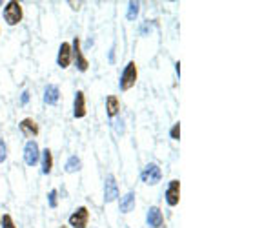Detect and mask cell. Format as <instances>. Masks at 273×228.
<instances>
[{
  "instance_id": "cell-1",
  "label": "cell",
  "mask_w": 273,
  "mask_h": 228,
  "mask_svg": "<svg viewBox=\"0 0 273 228\" xmlns=\"http://www.w3.org/2000/svg\"><path fill=\"white\" fill-rule=\"evenodd\" d=\"M136 75H138V73H136V64L131 61V62H128V66L124 68L122 75H120V83H118L120 90L122 91L131 90L136 83Z\"/></svg>"
},
{
  "instance_id": "cell-2",
  "label": "cell",
  "mask_w": 273,
  "mask_h": 228,
  "mask_svg": "<svg viewBox=\"0 0 273 228\" xmlns=\"http://www.w3.org/2000/svg\"><path fill=\"white\" fill-rule=\"evenodd\" d=\"M4 21L9 26H17L22 21V6L19 2H15V0L7 2L6 7H4Z\"/></svg>"
},
{
  "instance_id": "cell-3",
  "label": "cell",
  "mask_w": 273,
  "mask_h": 228,
  "mask_svg": "<svg viewBox=\"0 0 273 228\" xmlns=\"http://www.w3.org/2000/svg\"><path fill=\"white\" fill-rule=\"evenodd\" d=\"M140 179H142L146 185L155 187V185H158L160 179H162V172H160V168H158L155 163H150V165L142 170V173H140Z\"/></svg>"
},
{
  "instance_id": "cell-4",
  "label": "cell",
  "mask_w": 273,
  "mask_h": 228,
  "mask_svg": "<svg viewBox=\"0 0 273 228\" xmlns=\"http://www.w3.org/2000/svg\"><path fill=\"white\" fill-rule=\"evenodd\" d=\"M89 221V212L86 207L77 208L73 214L69 215V225L73 228H86Z\"/></svg>"
},
{
  "instance_id": "cell-5",
  "label": "cell",
  "mask_w": 273,
  "mask_h": 228,
  "mask_svg": "<svg viewBox=\"0 0 273 228\" xmlns=\"http://www.w3.org/2000/svg\"><path fill=\"white\" fill-rule=\"evenodd\" d=\"M40 159V150H39V145L35 141H27L26 148H24V161H26L27 166H35Z\"/></svg>"
},
{
  "instance_id": "cell-6",
  "label": "cell",
  "mask_w": 273,
  "mask_h": 228,
  "mask_svg": "<svg viewBox=\"0 0 273 228\" xmlns=\"http://www.w3.org/2000/svg\"><path fill=\"white\" fill-rule=\"evenodd\" d=\"M117 197H118V187H117L115 177L109 173V175H106V181H104V201L113 203Z\"/></svg>"
},
{
  "instance_id": "cell-7",
  "label": "cell",
  "mask_w": 273,
  "mask_h": 228,
  "mask_svg": "<svg viewBox=\"0 0 273 228\" xmlns=\"http://www.w3.org/2000/svg\"><path fill=\"white\" fill-rule=\"evenodd\" d=\"M178 201H180V181L173 179L170 183L168 190H166V203L170 207H177Z\"/></svg>"
},
{
  "instance_id": "cell-8",
  "label": "cell",
  "mask_w": 273,
  "mask_h": 228,
  "mask_svg": "<svg viewBox=\"0 0 273 228\" xmlns=\"http://www.w3.org/2000/svg\"><path fill=\"white\" fill-rule=\"evenodd\" d=\"M71 62V44L69 42H62L58 48V57H57V64L62 69H66Z\"/></svg>"
},
{
  "instance_id": "cell-9",
  "label": "cell",
  "mask_w": 273,
  "mask_h": 228,
  "mask_svg": "<svg viewBox=\"0 0 273 228\" xmlns=\"http://www.w3.org/2000/svg\"><path fill=\"white\" fill-rule=\"evenodd\" d=\"M71 53L75 55L77 59V68L80 69V71H86L89 66V62L84 59V55H82V51H80V39L78 37H75V41H73V44H71Z\"/></svg>"
},
{
  "instance_id": "cell-10",
  "label": "cell",
  "mask_w": 273,
  "mask_h": 228,
  "mask_svg": "<svg viewBox=\"0 0 273 228\" xmlns=\"http://www.w3.org/2000/svg\"><path fill=\"white\" fill-rule=\"evenodd\" d=\"M73 115L77 119H82L86 115V97H84V91H77L75 101H73Z\"/></svg>"
},
{
  "instance_id": "cell-11",
  "label": "cell",
  "mask_w": 273,
  "mask_h": 228,
  "mask_svg": "<svg viewBox=\"0 0 273 228\" xmlns=\"http://www.w3.org/2000/svg\"><path fill=\"white\" fill-rule=\"evenodd\" d=\"M146 221L148 225L153 228H160L164 225V217H162V212L158 210V207H151L148 210V215H146Z\"/></svg>"
},
{
  "instance_id": "cell-12",
  "label": "cell",
  "mask_w": 273,
  "mask_h": 228,
  "mask_svg": "<svg viewBox=\"0 0 273 228\" xmlns=\"http://www.w3.org/2000/svg\"><path fill=\"white\" fill-rule=\"evenodd\" d=\"M60 97V91L55 84H48L46 90H44V103L46 104H57Z\"/></svg>"
},
{
  "instance_id": "cell-13",
  "label": "cell",
  "mask_w": 273,
  "mask_h": 228,
  "mask_svg": "<svg viewBox=\"0 0 273 228\" xmlns=\"http://www.w3.org/2000/svg\"><path fill=\"white\" fill-rule=\"evenodd\" d=\"M40 155H42V173L48 175V173H51V168H53V153H51L49 148H46Z\"/></svg>"
},
{
  "instance_id": "cell-14",
  "label": "cell",
  "mask_w": 273,
  "mask_h": 228,
  "mask_svg": "<svg viewBox=\"0 0 273 228\" xmlns=\"http://www.w3.org/2000/svg\"><path fill=\"white\" fill-rule=\"evenodd\" d=\"M133 208H135V194H133V192H128V194L120 199V212H122V214H128Z\"/></svg>"
},
{
  "instance_id": "cell-15",
  "label": "cell",
  "mask_w": 273,
  "mask_h": 228,
  "mask_svg": "<svg viewBox=\"0 0 273 228\" xmlns=\"http://www.w3.org/2000/svg\"><path fill=\"white\" fill-rule=\"evenodd\" d=\"M20 130L26 135H39V124L35 123L33 119H24V121H20Z\"/></svg>"
},
{
  "instance_id": "cell-16",
  "label": "cell",
  "mask_w": 273,
  "mask_h": 228,
  "mask_svg": "<svg viewBox=\"0 0 273 228\" xmlns=\"http://www.w3.org/2000/svg\"><path fill=\"white\" fill-rule=\"evenodd\" d=\"M106 110H108L109 117H115L117 113H118L120 104H118V99H117L115 95H109V97L106 99Z\"/></svg>"
},
{
  "instance_id": "cell-17",
  "label": "cell",
  "mask_w": 273,
  "mask_h": 228,
  "mask_svg": "<svg viewBox=\"0 0 273 228\" xmlns=\"http://www.w3.org/2000/svg\"><path fill=\"white\" fill-rule=\"evenodd\" d=\"M80 170V159L77 157V155H73V157H69L68 163H66V172L68 173H75Z\"/></svg>"
},
{
  "instance_id": "cell-18",
  "label": "cell",
  "mask_w": 273,
  "mask_h": 228,
  "mask_svg": "<svg viewBox=\"0 0 273 228\" xmlns=\"http://www.w3.org/2000/svg\"><path fill=\"white\" fill-rule=\"evenodd\" d=\"M138 9H140V4L138 2H130V7H128V21H135L138 17Z\"/></svg>"
},
{
  "instance_id": "cell-19",
  "label": "cell",
  "mask_w": 273,
  "mask_h": 228,
  "mask_svg": "<svg viewBox=\"0 0 273 228\" xmlns=\"http://www.w3.org/2000/svg\"><path fill=\"white\" fill-rule=\"evenodd\" d=\"M0 223H2V228H17L15 227L13 219H11V215L6 214L4 217H0Z\"/></svg>"
},
{
  "instance_id": "cell-20",
  "label": "cell",
  "mask_w": 273,
  "mask_h": 228,
  "mask_svg": "<svg viewBox=\"0 0 273 228\" xmlns=\"http://www.w3.org/2000/svg\"><path fill=\"white\" fill-rule=\"evenodd\" d=\"M170 137L173 139V141H178L180 139V124H173V128L170 130Z\"/></svg>"
},
{
  "instance_id": "cell-21",
  "label": "cell",
  "mask_w": 273,
  "mask_h": 228,
  "mask_svg": "<svg viewBox=\"0 0 273 228\" xmlns=\"http://www.w3.org/2000/svg\"><path fill=\"white\" fill-rule=\"evenodd\" d=\"M7 157V150H6V145H4V141L0 139V163H4Z\"/></svg>"
},
{
  "instance_id": "cell-22",
  "label": "cell",
  "mask_w": 273,
  "mask_h": 228,
  "mask_svg": "<svg viewBox=\"0 0 273 228\" xmlns=\"http://www.w3.org/2000/svg\"><path fill=\"white\" fill-rule=\"evenodd\" d=\"M48 197H49V207L57 208V190H51Z\"/></svg>"
},
{
  "instance_id": "cell-23",
  "label": "cell",
  "mask_w": 273,
  "mask_h": 228,
  "mask_svg": "<svg viewBox=\"0 0 273 228\" xmlns=\"http://www.w3.org/2000/svg\"><path fill=\"white\" fill-rule=\"evenodd\" d=\"M27 101H29V93H27V91H24V93H22V99H20V103H22V104H26Z\"/></svg>"
},
{
  "instance_id": "cell-24",
  "label": "cell",
  "mask_w": 273,
  "mask_h": 228,
  "mask_svg": "<svg viewBox=\"0 0 273 228\" xmlns=\"http://www.w3.org/2000/svg\"><path fill=\"white\" fill-rule=\"evenodd\" d=\"M124 123H122V121H118V123H117V133H122V131H124Z\"/></svg>"
},
{
  "instance_id": "cell-25",
  "label": "cell",
  "mask_w": 273,
  "mask_h": 228,
  "mask_svg": "<svg viewBox=\"0 0 273 228\" xmlns=\"http://www.w3.org/2000/svg\"><path fill=\"white\" fill-rule=\"evenodd\" d=\"M62 228H64V227H62Z\"/></svg>"
}]
</instances>
